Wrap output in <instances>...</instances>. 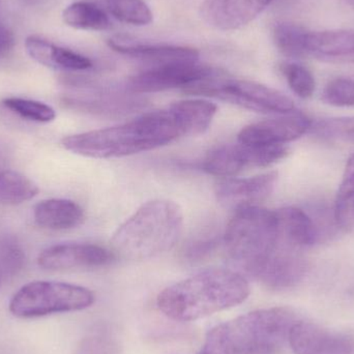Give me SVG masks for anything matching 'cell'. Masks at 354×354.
Instances as JSON below:
<instances>
[{"instance_id":"cell-1","label":"cell","mask_w":354,"mask_h":354,"mask_svg":"<svg viewBox=\"0 0 354 354\" xmlns=\"http://www.w3.org/2000/svg\"><path fill=\"white\" fill-rule=\"evenodd\" d=\"M189 131L176 105L142 114L118 126L71 135L62 139L66 151L91 159H118L170 145Z\"/></svg>"},{"instance_id":"cell-2","label":"cell","mask_w":354,"mask_h":354,"mask_svg":"<svg viewBox=\"0 0 354 354\" xmlns=\"http://www.w3.org/2000/svg\"><path fill=\"white\" fill-rule=\"evenodd\" d=\"M250 292L249 282L243 274L216 268L164 289L158 297V307L176 322H195L241 305Z\"/></svg>"},{"instance_id":"cell-3","label":"cell","mask_w":354,"mask_h":354,"mask_svg":"<svg viewBox=\"0 0 354 354\" xmlns=\"http://www.w3.org/2000/svg\"><path fill=\"white\" fill-rule=\"evenodd\" d=\"M183 214L176 202L153 200L143 204L111 239L114 255L147 259L170 251L180 239Z\"/></svg>"},{"instance_id":"cell-4","label":"cell","mask_w":354,"mask_h":354,"mask_svg":"<svg viewBox=\"0 0 354 354\" xmlns=\"http://www.w3.org/2000/svg\"><path fill=\"white\" fill-rule=\"evenodd\" d=\"M223 243L233 263L249 274L278 245L276 212L258 205L235 210L225 231Z\"/></svg>"},{"instance_id":"cell-5","label":"cell","mask_w":354,"mask_h":354,"mask_svg":"<svg viewBox=\"0 0 354 354\" xmlns=\"http://www.w3.org/2000/svg\"><path fill=\"white\" fill-rule=\"evenodd\" d=\"M297 316L286 308L257 310L220 324L235 354H276L288 342Z\"/></svg>"},{"instance_id":"cell-6","label":"cell","mask_w":354,"mask_h":354,"mask_svg":"<svg viewBox=\"0 0 354 354\" xmlns=\"http://www.w3.org/2000/svg\"><path fill=\"white\" fill-rule=\"evenodd\" d=\"M93 291L78 285L55 281H35L21 287L10 301V312L23 319L52 314L82 311L91 307Z\"/></svg>"},{"instance_id":"cell-7","label":"cell","mask_w":354,"mask_h":354,"mask_svg":"<svg viewBox=\"0 0 354 354\" xmlns=\"http://www.w3.org/2000/svg\"><path fill=\"white\" fill-rule=\"evenodd\" d=\"M189 95H205L260 113L287 114L295 103L284 93L257 82L218 78L216 74L183 89Z\"/></svg>"},{"instance_id":"cell-8","label":"cell","mask_w":354,"mask_h":354,"mask_svg":"<svg viewBox=\"0 0 354 354\" xmlns=\"http://www.w3.org/2000/svg\"><path fill=\"white\" fill-rule=\"evenodd\" d=\"M288 149L285 145H226L207 153L203 161L204 171L210 176L231 177L249 168L268 167L286 158Z\"/></svg>"},{"instance_id":"cell-9","label":"cell","mask_w":354,"mask_h":354,"mask_svg":"<svg viewBox=\"0 0 354 354\" xmlns=\"http://www.w3.org/2000/svg\"><path fill=\"white\" fill-rule=\"evenodd\" d=\"M216 75L209 66L195 64H168L149 68L131 77L127 89L134 93H159L170 89H185Z\"/></svg>"},{"instance_id":"cell-10","label":"cell","mask_w":354,"mask_h":354,"mask_svg":"<svg viewBox=\"0 0 354 354\" xmlns=\"http://www.w3.org/2000/svg\"><path fill=\"white\" fill-rule=\"evenodd\" d=\"M299 251L279 241L276 249L256 264L248 274L272 289L295 286L307 272V262Z\"/></svg>"},{"instance_id":"cell-11","label":"cell","mask_w":354,"mask_h":354,"mask_svg":"<svg viewBox=\"0 0 354 354\" xmlns=\"http://www.w3.org/2000/svg\"><path fill=\"white\" fill-rule=\"evenodd\" d=\"M312 120L297 112L281 114L245 127L239 134V142L258 147H274L292 142L309 132Z\"/></svg>"},{"instance_id":"cell-12","label":"cell","mask_w":354,"mask_h":354,"mask_svg":"<svg viewBox=\"0 0 354 354\" xmlns=\"http://www.w3.org/2000/svg\"><path fill=\"white\" fill-rule=\"evenodd\" d=\"M114 253L93 243H60L44 250L37 258L39 268L46 270L103 268L111 263Z\"/></svg>"},{"instance_id":"cell-13","label":"cell","mask_w":354,"mask_h":354,"mask_svg":"<svg viewBox=\"0 0 354 354\" xmlns=\"http://www.w3.org/2000/svg\"><path fill=\"white\" fill-rule=\"evenodd\" d=\"M278 177V172L270 171L248 178H224L216 183L214 193L221 204L234 210L256 206L272 195Z\"/></svg>"},{"instance_id":"cell-14","label":"cell","mask_w":354,"mask_h":354,"mask_svg":"<svg viewBox=\"0 0 354 354\" xmlns=\"http://www.w3.org/2000/svg\"><path fill=\"white\" fill-rule=\"evenodd\" d=\"M113 51L149 66H168L177 64H195L199 60V52L183 46L151 45L127 37H114L108 41Z\"/></svg>"},{"instance_id":"cell-15","label":"cell","mask_w":354,"mask_h":354,"mask_svg":"<svg viewBox=\"0 0 354 354\" xmlns=\"http://www.w3.org/2000/svg\"><path fill=\"white\" fill-rule=\"evenodd\" d=\"M288 343L295 354H354V338L311 322H297Z\"/></svg>"},{"instance_id":"cell-16","label":"cell","mask_w":354,"mask_h":354,"mask_svg":"<svg viewBox=\"0 0 354 354\" xmlns=\"http://www.w3.org/2000/svg\"><path fill=\"white\" fill-rule=\"evenodd\" d=\"M274 0H204L202 18L220 30H235L257 18Z\"/></svg>"},{"instance_id":"cell-17","label":"cell","mask_w":354,"mask_h":354,"mask_svg":"<svg viewBox=\"0 0 354 354\" xmlns=\"http://www.w3.org/2000/svg\"><path fill=\"white\" fill-rule=\"evenodd\" d=\"M279 241L301 250L317 243L319 231L311 216L301 208L287 206L276 212Z\"/></svg>"},{"instance_id":"cell-18","label":"cell","mask_w":354,"mask_h":354,"mask_svg":"<svg viewBox=\"0 0 354 354\" xmlns=\"http://www.w3.org/2000/svg\"><path fill=\"white\" fill-rule=\"evenodd\" d=\"M307 54L324 62H354V29L310 31Z\"/></svg>"},{"instance_id":"cell-19","label":"cell","mask_w":354,"mask_h":354,"mask_svg":"<svg viewBox=\"0 0 354 354\" xmlns=\"http://www.w3.org/2000/svg\"><path fill=\"white\" fill-rule=\"evenodd\" d=\"M25 48L33 60L54 70L78 72L93 68V62L85 56L72 50L58 47L41 37H27Z\"/></svg>"},{"instance_id":"cell-20","label":"cell","mask_w":354,"mask_h":354,"mask_svg":"<svg viewBox=\"0 0 354 354\" xmlns=\"http://www.w3.org/2000/svg\"><path fill=\"white\" fill-rule=\"evenodd\" d=\"M35 223L41 228L62 231L77 228L84 222V210L72 200H43L33 209Z\"/></svg>"},{"instance_id":"cell-21","label":"cell","mask_w":354,"mask_h":354,"mask_svg":"<svg viewBox=\"0 0 354 354\" xmlns=\"http://www.w3.org/2000/svg\"><path fill=\"white\" fill-rule=\"evenodd\" d=\"M335 221L337 226L351 232L354 229V153L347 161L342 181L335 200Z\"/></svg>"},{"instance_id":"cell-22","label":"cell","mask_w":354,"mask_h":354,"mask_svg":"<svg viewBox=\"0 0 354 354\" xmlns=\"http://www.w3.org/2000/svg\"><path fill=\"white\" fill-rule=\"evenodd\" d=\"M39 191L28 177L4 168L0 170V205H19L33 199Z\"/></svg>"},{"instance_id":"cell-23","label":"cell","mask_w":354,"mask_h":354,"mask_svg":"<svg viewBox=\"0 0 354 354\" xmlns=\"http://www.w3.org/2000/svg\"><path fill=\"white\" fill-rule=\"evenodd\" d=\"M62 18L68 26L83 30L102 31L110 27L106 12L91 2H74L64 10Z\"/></svg>"},{"instance_id":"cell-24","label":"cell","mask_w":354,"mask_h":354,"mask_svg":"<svg viewBox=\"0 0 354 354\" xmlns=\"http://www.w3.org/2000/svg\"><path fill=\"white\" fill-rule=\"evenodd\" d=\"M309 31L292 23H279L272 31L276 47L283 55L290 58L306 57Z\"/></svg>"},{"instance_id":"cell-25","label":"cell","mask_w":354,"mask_h":354,"mask_svg":"<svg viewBox=\"0 0 354 354\" xmlns=\"http://www.w3.org/2000/svg\"><path fill=\"white\" fill-rule=\"evenodd\" d=\"M309 132L326 142L354 145V116L319 120L312 124Z\"/></svg>"},{"instance_id":"cell-26","label":"cell","mask_w":354,"mask_h":354,"mask_svg":"<svg viewBox=\"0 0 354 354\" xmlns=\"http://www.w3.org/2000/svg\"><path fill=\"white\" fill-rule=\"evenodd\" d=\"M114 18L127 24L145 26L153 21V12L143 0H106Z\"/></svg>"},{"instance_id":"cell-27","label":"cell","mask_w":354,"mask_h":354,"mask_svg":"<svg viewBox=\"0 0 354 354\" xmlns=\"http://www.w3.org/2000/svg\"><path fill=\"white\" fill-rule=\"evenodd\" d=\"M2 105L12 113L30 122L48 124L56 118L55 110L51 106L35 100L6 97L2 101Z\"/></svg>"},{"instance_id":"cell-28","label":"cell","mask_w":354,"mask_h":354,"mask_svg":"<svg viewBox=\"0 0 354 354\" xmlns=\"http://www.w3.org/2000/svg\"><path fill=\"white\" fill-rule=\"evenodd\" d=\"M25 253L20 243L12 236H0V279L14 278L25 266Z\"/></svg>"},{"instance_id":"cell-29","label":"cell","mask_w":354,"mask_h":354,"mask_svg":"<svg viewBox=\"0 0 354 354\" xmlns=\"http://www.w3.org/2000/svg\"><path fill=\"white\" fill-rule=\"evenodd\" d=\"M281 72L297 97L309 99L313 95L316 88L315 79L307 68L295 62H287L281 66Z\"/></svg>"},{"instance_id":"cell-30","label":"cell","mask_w":354,"mask_h":354,"mask_svg":"<svg viewBox=\"0 0 354 354\" xmlns=\"http://www.w3.org/2000/svg\"><path fill=\"white\" fill-rule=\"evenodd\" d=\"M322 101L335 107H353V79L337 78L328 82L322 93Z\"/></svg>"},{"instance_id":"cell-31","label":"cell","mask_w":354,"mask_h":354,"mask_svg":"<svg viewBox=\"0 0 354 354\" xmlns=\"http://www.w3.org/2000/svg\"><path fill=\"white\" fill-rule=\"evenodd\" d=\"M198 354H235V353L225 339L220 326H216L206 335L205 342Z\"/></svg>"},{"instance_id":"cell-32","label":"cell","mask_w":354,"mask_h":354,"mask_svg":"<svg viewBox=\"0 0 354 354\" xmlns=\"http://www.w3.org/2000/svg\"><path fill=\"white\" fill-rule=\"evenodd\" d=\"M218 239H206V241H198L192 243L191 247L187 249V257L189 259H201L208 254L212 253L218 247Z\"/></svg>"},{"instance_id":"cell-33","label":"cell","mask_w":354,"mask_h":354,"mask_svg":"<svg viewBox=\"0 0 354 354\" xmlns=\"http://www.w3.org/2000/svg\"><path fill=\"white\" fill-rule=\"evenodd\" d=\"M15 37L12 31L0 24V57L6 55L14 47Z\"/></svg>"},{"instance_id":"cell-34","label":"cell","mask_w":354,"mask_h":354,"mask_svg":"<svg viewBox=\"0 0 354 354\" xmlns=\"http://www.w3.org/2000/svg\"><path fill=\"white\" fill-rule=\"evenodd\" d=\"M1 169H3V168H2V157L1 155H0V170Z\"/></svg>"},{"instance_id":"cell-35","label":"cell","mask_w":354,"mask_h":354,"mask_svg":"<svg viewBox=\"0 0 354 354\" xmlns=\"http://www.w3.org/2000/svg\"><path fill=\"white\" fill-rule=\"evenodd\" d=\"M1 282H2L1 279H0V285H1Z\"/></svg>"}]
</instances>
